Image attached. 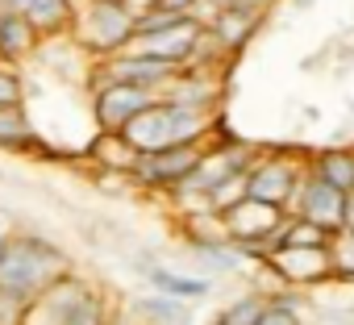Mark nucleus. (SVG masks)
I'll use <instances>...</instances> for the list:
<instances>
[{"mask_svg":"<svg viewBox=\"0 0 354 325\" xmlns=\"http://www.w3.org/2000/svg\"><path fill=\"white\" fill-rule=\"evenodd\" d=\"M121 5L133 13V17H142V13H150V9H158L162 5V0H121Z\"/></svg>","mask_w":354,"mask_h":325,"instance_id":"29","label":"nucleus"},{"mask_svg":"<svg viewBox=\"0 0 354 325\" xmlns=\"http://www.w3.org/2000/svg\"><path fill=\"white\" fill-rule=\"evenodd\" d=\"M263 308H267V288H246V292H238L230 304L217 308L213 325H259Z\"/></svg>","mask_w":354,"mask_h":325,"instance_id":"21","label":"nucleus"},{"mask_svg":"<svg viewBox=\"0 0 354 325\" xmlns=\"http://www.w3.org/2000/svg\"><path fill=\"white\" fill-rule=\"evenodd\" d=\"M67 275H75V254L34 230H17V238L9 242L5 259H0V292L26 308Z\"/></svg>","mask_w":354,"mask_h":325,"instance_id":"1","label":"nucleus"},{"mask_svg":"<svg viewBox=\"0 0 354 325\" xmlns=\"http://www.w3.org/2000/svg\"><path fill=\"white\" fill-rule=\"evenodd\" d=\"M196 38H201V30H196L192 21H184V26L162 30V34H150V38H133L129 50H138V55H146V59H158V63H167V67H180V71H184V67H192Z\"/></svg>","mask_w":354,"mask_h":325,"instance_id":"12","label":"nucleus"},{"mask_svg":"<svg viewBox=\"0 0 354 325\" xmlns=\"http://www.w3.org/2000/svg\"><path fill=\"white\" fill-rule=\"evenodd\" d=\"M71 325H113V308H109V296L96 288L71 317Z\"/></svg>","mask_w":354,"mask_h":325,"instance_id":"26","label":"nucleus"},{"mask_svg":"<svg viewBox=\"0 0 354 325\" xmlns=\"http://www.w3.org/2000/svg\"><path fill=\"white\" fill-rule=\"evenodd\" d=\"M329 246V234L308 225L304 217H288L279 225V250H325Z\"/></svg>","mask_w":354,"mask_h":325,"instance_id":"22","label":"nucleus"},{"mask_svg":"<svg viewBox=\"0 0 354 325\" xmlns=\"http://www.w3.org/2000/svg\"><path fill=\"white\" fill-rule=\"evenodd\" d=\"M313 9V0H292V13H308Z\"/></svg>","mask_w":354,"mask_h":325,"instance_id":"32","label":"nucleus"},{"mask_svg":"<svg viewBox=\"0 0 354 325\" xmlns=\"http://www.w3.org/2000/svg\"><path fill=\"white\" fill-rule=\"evenodd\" d=\"M346 230H354V192L346 196Z\"/></svg>","mask_w":354,"mask_h":325,"instance_id":"31","label":"nucleus"},{"mask_svg":"<svg viewBox=\"0 0 354 325\" xmlns=\"http://www.w3.org/2000/svg\"><path fill=\"white\" fill-rule=\"evenodd\" d=\"M304 180H308V150H271L267 146L263 158L246 176V188H250V201H263V205L296 217Z\"/></svg>","mask_w":354,"mask_h":325,"instance_id":"3","label":"nucleus"},{"mask_svg":"<svg viewBox=\"0 0 354 325\" xmlns=\"http://www.w3.org/2000/svg\"><path fill=\"white\" fill-rule=\"evenodd\" d=\"M259 271H267L275 288H292V292H313L321 284H333L329 246L325 250H275Z\"/></svg>","mask_w":354,"mask_h":325,"instance_id":"7","label":"nucleus"},{"mask_svg":"<svg viewBox=\"0 0 354 325\" xmlns=\"http://www.w3.org/2000/svg\"><path fill=\"white\" fill-rule=\"evenodd\" d=\"M129 313L133 321L142 325H192L196 308L184 304V300H171V296H158V292H142L129 300Z\"/></svg>","mask_w":354,"mask_h":325,"instance_id":"18","label":"nucleus"},{"mask_svg":"<svg viewBox=\"0 0 354 325\" xmlns=\"http://www.w3.org/2000/svg\"><path fill=\"white\" fill-rule=\"evenodd\" d=\"M213 5H217V9H234V5H238V0H213Z\"/></svg>","mask_w":354,"mask_h":325,"instance_id":"34","label":"nucleus"},{"mask_svg":"<svg viewBox=\"0 0 354 325\" xmlns=\"http://www.w3.org/2000/svg\"><path fill=\"white\" fill-rule=\"evenodd\" d=\"M42 50V38L17 9H0V67H30Z\"/></svg>","mask_w":354,"mask_h":325,"instance_id":"13","label":"nucleus"},{"mask_svg":"<svg viewBox=\"0 0 354 325\" xmlns=\"http://www.w3.org/2000/svg\"><path fill=\"white\" fill-rule=\"evenodd\" d=\"M296 217H304L308 225H317V230H325V234L333 238V234H342V230H346V196H342V192H333L329 184H321V180L308 171Z\"/></svg>","mask_w":354,"mask_h":325,"instance_id":"10","label":"nucleus"},{"mask_svg":"<svg viewBox=\"0 0 354 325\" xmlns=\"http://www.w3.org/2000/svg\"><path fill=\"white\" fill-rule=\"evenodd\" d=\"M304 304H308V292L267 288V308H263L259 325H304Z\"/></svg>","mask_w":354,"mask_h":325,"instance_id":"20","label":"nucleus"},{"mask_svg":"<svg viewBox=\"0 0 354 325\" xmlns=\"http://www.w3.org/2000/svg\"><path fill=\"white\" fill-rule=\"evenodd\" d=\"M180 250L188 254V271L205 275V279H225V275H242L250 267V259L225 238V242H180Z\"/></svg>","mask_w":354,"mask_h":325,"instance_id":"11","label":"nucleus"},{"mask_svg":"<svg viewBox=\"0 0 354 325\" xmlns=\"http://www.w3.org/2000/svg\"><path fill=\"white\" fill-rule=\"evenodd\" d=\"M184 21H188L184 13H175V9L158 5V9H150V13H142V17H138V38H150V34L175 30V26H184Z\"/></svg>","mask_w":354,"mask_h":325,"instance_id":"27","label":"nucleus"},{"mask_svg":"<svg viewBox=\"0 0 354 325\" xmlns=\"http://www.w3.org/2000/svg\"><path fill=\"white\" fill-rule=\"evenodd\" d=\"M308 171H313L321 184H329L333 192L350 196V192H354V142H350V146H346V142H329V146L308 150Z\"/></svg>","mask_w":354,"mask_h":325,"instance_id":"14","label":"nucleus"},{"mask_svg":"<svg viewBox=\"0 0 354 325\" xmlns=\"http://www.w3.org/2000/svg\"><path fill=\"white\" fill-rule=\"evenodd\" d=\"M267 26V17H259V13H246V9H221V17H217V26H213V34H217V42L238 59L254 38H259V30Z\"/></svg>","mask_w":354,"mask_h":325,"instance_id":"19","label":"nucleus"},{"mask_svg":"<svg viewBox=\"0 0 354 325\" xmlns=\"http://www.w3.org/2000/svg\"><path fill=\"white\" fill-rule=\"evenodd\" d=\"M21 13H26V21L34 26V34L42 42H63V38H71L80 0H30Z\"/></svg>","mask_w":354,"mask_h":325,"instance_id":"16","label":"nucleus"},{"mask_svg":"<svg viewBox=\"0 0 354 325\" xmlns=\"http://www.w3.org/2000/svg\"><path fill=\"white\" fill-rule=\"evenodd\" d=\"M275 5H279V0H238V9H246V13H259V17H267Z\"/></svg>","mask_w":354,"mask_h":325,"instance_id":"28","label":"nucleus"},{"mask_svg":"<svg viewBox=\"0 0 354 325\" xmlns=\"http://www.w3.org/2000/svg\"><path fill=\"white\" fill-rule=\"evenodd\" d=\"M138 38V17L121 5V0H80V13L71 26V46L88 63H109L125 55Z\"/></svg>","mask_w":354,"mask_h":325,"instance_id":"2","label":"nucleus"},{"mask_svg":"<svg viewBox=\"0 0 354 325\" xmlns=\"http://www.w3.org/2000/svg\"><path fill=\"white\" fill-rule=\"evenodd\" d=\"M329 267H333V284H354V230L329 238Z\"/></svg>","mask_w":354,"mask_h":325,"instance_id":"23","label":"nucleus"},{"mask_svg":"<svg viewBox=\"0 0 354 325\" xmlns=\"http://www.w3.org/2000/svg\"><path fill=\"white\" fill-rule=\"evenodd\" d=\"M26 104V67H0V109Z\"/></svg>","mask_w":354,"mask_h":325,"instance_id":"24","label":"nucleus"},{"mask_svg":"<svg viewBox=\"0 0 354 325\" xmlns=\"http://www.w3.org/2000/svg\"><path fill=\"white\" fill-rule=\"evenodd\" d=\"M129 267L138 271V279L146 284V292H158V296H171V300H184V304H201V300H209L213 296V279H205V275H192L188 267H171V263H162L150 246H138L133 254H129Z\"/></svg>","mask_w":354,"mask_h":325,"instance_id":"4","label":"nucleus"},{"mask_svg":"<svg viewBox=\"0 0 354 325\" xmlns=\"http://www.w3.org/2000/svg\"><path fill=\"white\" fill-rule=\"evenodd\" d=\"M242 201H250V188H246V176H238V180H225L213 196H209V205H213V213L217 217H225L230 209H238Z\"/></svg>","mask_w":354,"mask_h":325,"instance_id":"25","label":"nucleus"},{"mask_svg":"<svg viewBox=\"0 0 354 325\" xmlns=\"http://www.w3.org/2000/svg\"><path fill=\"white\" fill-rule=\"evenodd\" d=\"M96 292V284L88 279V275H67V279H59L55 288H46L30 308H26V317H21V325H71V317H75V308L88 300Z\"/></svg>","mask_w":354,"mask_h":325,"instance_id":"8","label":"nucleus"},{"mask_svg":"<svg viewBox=\"0 0 354 325\" xmlns=\"http://www.w3.org/2000/svg\"><path fill=\"white\" fill-rule=\"evenodd\" d=\"M154 104H158V96L146 88H133V84H104L100 92L88 96V113H92L96 133H125Z\"/></svg>","mask_w":354,"mask_h":325,"instance_id":"6","label":"nucleus"},{"mask_svg":"<svg viewBox=\"0 0 354 325\" xmlns=\"http://www.w3.org/2000/svg\"><path fill=\"white\" fill-rule=\"evenodd\" d=\"M346 117H354V100H346Z\"/></svg>","mask_w":354,"mask_h":325,"instance_id":"35","label":"nucleus"},{"mask_svg":"<svg viewBox=\"0 0 354 325\" xmlns=\"http://www.w3.org/2000/svg\"><path fill=\"white\" fill-rule=\"evenodd\" d=\"M209 146H175V150H162V154H142L129 171V184L133 192H150V196H167L175 192L205 158Z\"/></svg>","mask_w":354,"mask_h":325,"instance_id":"5","label":"nucleus"},{"mask_svg":"<svg viewBox=\"0 0 354 325\" xmlns=\"http://www.w3.org/2000/svg\"><path fill=\"white\" fill-rule=\"evenodd\" d=\"M162 5H167V9H175V13H184V17H188V9L196 5V0H162Z\"/></svg>","mask_w":354,"mask_h":325,"instance_id":"30","label":"nucleus"},{"mask_svg":"<svg viewBox=\"0 0 354 325\" xmlns=\"http://www.w3.org/2000/svg\"><path fill=\"white\" fill-rule=\"evenodd\" d=\"M84 158L96 167V176H121V180H129L133 162L142 154L125 142V133H92V142L84 146Z\"/></svg>","mask_w":354,"mask_h":325,"instance_id":"15","label":"nucleus"},{"mask_svg":"<svg viewBox=\"0 0 354 325\" xmlns=\"http://www.w3.org/2000/svg\"><path fill=\"white\" fill-rule=\"evenodd\" d=\"M0 5H5V9H17V13H21V9L30 5V0H0Z\"/></svg>","mask_w":354,"mask_h":325,"instance_id":"33","label":"nucleus"},{"mask_svg":"<svg viewBox=\"0 0 354 325\" xmlns=\"http://www.w3.org/2000/svg\"><path fill=\"white\" fill-rule=\"evenodd\" d=\"M0 150L5 154H42V133L30 117V104L21 109H0Z\"/></svg>","mask_w":354,"mask_h":325,"instance_id":"17","label":"nucleus"},{"mask_svg":"<svg viewBox=\"0 0 354 325\" xmlns=\"http://www.w3.org/2000/svg\"><path fill=\"white\" fill-rule=\"evenodd\" d=\"M158 100L167 104H184V109H201V113H221L225 104V71H201V67H184L175 75Z\"/></svg>","mask_w":354,"mask_h":325,"instance_id":"9","label":"nucleus"}]
</instances>
